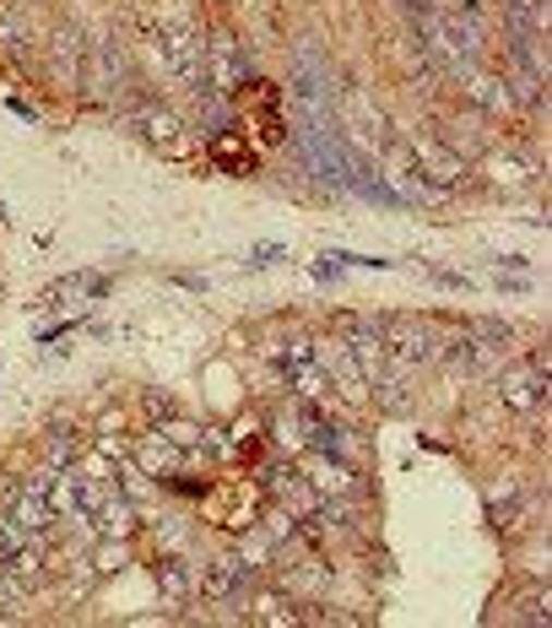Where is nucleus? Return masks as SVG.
Instances as JSON below:
<instances>
[{
	"label": "nucleus",
	"mask_w": 552,
	"mask_h": 628,
	"mask_svg": "<svg viewBox=\"0 0 552 628\" xmlns=\"http://www.w3.org/2000/svg\"><path fill=\"white\" fill-rule=\"evenodd\" d=\"M460 82H466V98H471V104H482L488 114H509V109H515L509 82H499V76H488V71H477V65H471Z\"/></svg>",
	"instance_id": "9b49d317"
},
{
	"label": "nucleus",
	"mask_w": 552,
	"mask_h": 628,
	"mask_svg": "<svg viewBox=\"0 0 552 628\" xmlns=\"http://www.w3.org/2000/svg\"><path fill=\"white\" fill-rule=\"evenodd\" d=\"M71 461H76V439L55 434V439H49V450H44V467H71Z\"/></svg>",
	"instance_id": "5701e85b"
},
{
	"label": "nucleus",
	"mask_w": 552,
	"mask_h": 628,
	"mask_svg": "<svg viewBox=\"0 0 552 628\" xmlns=\"http://www.w3.org/2000/svg\"><path fill=\"white\" fill-rule=\"evenodd\" d=\"M157 434H163L168 445H179V450H195V445H201V428H195V423H184V418H163V423H157Z\"/></svg>",
	"instance_id": "6ab92c4d"
},
{
	"label": "nucleus",
	"mask_w": 552,
	"mask_h": 628,
	"mask_svg": "<svg viewBox=\"0 0 552 628\" xmlns=\"http://www.w3.org/2000/svg\"><path fill=\"white\" fill-rule=\"evenodd\" d=\"M509 624H548V585H531V591H520L515 602H509V613H504Z\"/></svg>",
	"instance_id": "2eb2a0df"
},
{
	"label": "nucleus",
	"mask_w": 552,
	"mask_h": 628,
	"mask_svg": "<svg viewBox=\"0 0 552 628\" xmlns=\"http://www.w3.org/2000/svg\"><path fill=\"white\" fill-rule=\"evenodd\" d=\"M303 482H309L320 498H336V493H352V487H358V476H352V467H347V461L320 456V450L303 461Z\"/></svg>",
	"instance_id": "6e6552de"
},
{
	"label": "nucleus",
	"mask_w": 552,
	"mask_h": 628,
	"mask_svg": "<svg viewBox=\"0 0 552 628\" xmlns=\"http://www.w3.org/2000/svg\"><path fill=\"white\" fill-rule=\"evenodd\" d=\"M157 536H163V553H179V547L190 542V526H184V515H163V520H157Z\"/></svg>",
	"instance_id": "412c9836"
},
{
	"label": "nucleus",
	"mask_w": 552,
	"mask_h": 628,
	"mask_svg": "<svg viewBox=\"0 0 552 628\" xmlns=\"http://www.w3.org/2000/svg\"><path fill=\"white\" fill-rule=\"evenodd\" d=\"M287 569V596H314L320 591V575H325V564H309V569H292V564H281Z\"/></svg>",
	"instance_id": "aec40b11"
},
{
	"label": "nucleus",
	"mask_w": 552,
	"mask_h": 628,
	"mask_svg": "<svg viewBox=\"0 0 552 628\" xmlns=\"http://www.w3.org/2000/svg\"><path fill=\"white\" fill-rule=\"evenodd\" d=\"M272 493L281 498V509H292L298 520H309L314 504H320V493L303 482V471H272Z\"/></svg>",
	"instance_id": "f8f14e48"
},
{
	"label": "nucleus",
	"mask_w": 552,
	"mask_h": 628,
	"mask_svg": "<svg viewBox=\"0 0 552 628\" xmlns=\"http://www.w3.org/2000/svg\"><path fill=\"white\" fill-rule=\"evenodd\" d=\"M542 390H548V358H531V363H509V369H499V396H504L515 412L542 407Z\"/></svg>",
	"instance_id": "f03ea898"
},
{
	"label": "nucleus",
	"mask_w": 552,
	"mask_h": 628,
	"mask_svg": "<svg viewBox=\"0 0 552 628\" xmlns=\"http://www.w3.org/2000/svg\"><path fill=\"white\" fill-rule=\"evenodd\" d=\"M22 542H27V531H22V526H16L11 515H0V558H11V553H16Z\"/></svg>",
	"instance_id": "b1692460"
},
{
	"label": "nucleus",
	"mask_w": 552,
	"mask_h": 628,
	"mask_svg": "<svg viewBox=\"0 0 552 628\" xmlns=\"http://www.w3.org/2000/svg\"><path fill=\"white\" fill-rule=\"evenodd\" d=\"M11 520H16L27 536H49V526H55V504H49L44 493H27V487H22V493L11 498Z\"/></svg>",
	"instance_id": "ddd939ff"
},
{
	"label": "nucleus",
	"mask_w": 552,
	"mask_h": 628,
	"mask_svg": "<svg viewBox=\"0 0 552 628\" xmlns=\"http://www.w3.org/2000/svg\"><path fill=\"white\" fill-rule=\"evenodd\" d=\"M309 347H314V369H320L325 379H336L331 390H341V401L363 407V401H369V379H363L352 347H347L341 336H320V341H309Z\"/></svg>",
	"instance_id": "f257e3e1"
},
{
	"label": "nucleus",
	"mask_w": 552,
	"mask_h": 628,
	"mask_svg": "<svg viewBox=\"0 0 552 628\" xmlns=\"http://www.w3.org/2000/svg\"><path fill=\"white\" fill-rule=\"evenodd\" d=\"M146 412L163 423V418H173V396H163V390H146Z\"/></svg>",
	"instance_id": "393cba45"
},
{
	"label": "nucleus",
	"mask_w": 552,
	"mask_h": 628,
	"mask_svg": "<svg viewBox=\"0 0 552 628\" xmlns=\"http://www.w3.org/2000/svg\"><path fill=\"white\" fill-rule=\"evenodd\" d=\"M82 60H87L82 33H76V27H60V33L49 38V76H55L60 87H76V82H82Z\"/></svg>",
	"instance_id": "0eeeda50"
},
{
	"label": "nucleus",
	"mask_w": 552,
	"mask_h": 628,
	"mask_svg": "<svg viewBox=\"0 0 552 628\" xmlns=\"http://www.w3.org/2000/svg\"><path fill=\"white\" fill-rule=\"evenodd\" d=\"M250 580H255V569H250L239 553H223V558L201 564V596H206V602H233V596L250 591Z\"/></svg>",
	"instance_id": "7ed1b4c3"
},
{
	"label": "nucleus",
	"mask_w": 552,
	"mask_h": 628,
	"mask_svg": "<svg viewBox=\"0 0 552 628\" xmlns=\"http://www.w3.org/2000/svg\"><path fill=\"white\" fill-rule=\"evenodd\" d=\"M131 461H136L146 476H173V471L184 467V450H179V445H168V439L152 428L146 439H136V445H131Z\"/></svg>",
	"instance_id": "1a4fd4ad"
},
{
	"label": "nucleus",
	"mask_w": 552,
	"mask_h": 628,
	"mask_svg": "<svg viewBox=\"0 0 552 628\" xmlns=\"http://www.w3.org/2000/svg\"><path fill=\"white\" fill-rule=\"evenodd\" d=\"M250 607H255L250 624H303V618L292 613V596H272V591H266V596H255Z\"/></svg>",
	"instance_id": "dca6fc26"
},
{
	"label": "nucleus",
	"mask_w": 552,
	"mask_h": 628,
	"mask_svg": "<svg viewBox=\"0 0 552 628\" xmlns=\"http://www.w3.org/2000/svg\"><path fill=\"white\" fill-rule=\"evenodd\" d=\"M206 87L223 93V98H233L244 87V60H239L233 33H212V44H206Z\"/></svg>",
	"instance_id": "20e7f679"
},
{
	"label": "nucleus",
	"mask_w": 552,
	"mask_h": 628,
	"mask_svg": "<svg viewBox=\"0 0 552 628\" xmlns=\"http://www.w3.org/2000/svg\"><path fill=\"white\" fill-rule=\"evenodd\" d=\"M87 564H93L98 575H115V569H125V542H120V536H98V547L87 553Z\"/></svg>",
	"instance_id": "f3484780"
},
{
	"label": "nucleus",
	"mask_w": 552,
	"mask_h": 628,
	"mask_svg": "<svg viewBox=\"0 0 552 628\" xmlns=\"http://www.w3.org/2000/svg\"><path fill=\"white\" fill-rule=\"evenodd\" d=\"M412 153V162H417V173H428V184H439V190H449V184H460L466 179V157L455 153L449 142H412L407 147Z\"/></svg>",
	"instance_id": "39448f33"
},
{
	"label": "nucleus",
	"mask_w": 552,
	"mask_h": 628,
	"mask_svg": "<svg viewBox=\"0 0 552 628\" xmlns=\"http://www.w3.org/2000/svg\"><path fill=\"white\" fill-rule=\"evenodd\" d=\"M136 125H141V136H146L152 147H163V153H173V157L190 153L184 120H179L173 109H163V104H141V109H136Z\"/></svg>",
	"instance_id": "423d86ee"
},
{
	"label": "nucleus",
	"mask_w": 552,
	"mask_h": 628,
	"mask_svg": "<svg viewBox=\"0 0 552 628\" xmlns=\"http://www.w3.org/2000/svg\"><path fill=\"white\" fill-rule=\"evenodd\" d=\"M136 504L125 498V493H109L104 504H98V515H93V531L98 536H120V542H131L136 536Z\"/></svg>",
	"instance_id": "9d476101"
},
{
	"label": "nucleus",
	"mask_w": 552,
	"mask_h": 628,
	"mask_svg": "<svg viewBox=\"0 0 552 628\" xmlns=\"http://www.w3.org/2000/svg\"><path fill=\"white\" fill-rule=\"evenodd\" d=\"M488 173H493V184H509V190L531 184V168H520L515 157H488Z\"/></svg>",
	"instance_id": "a211bd4d"
},
{
	"label": "nucleus",
	"mask_w": 552,
	"mask_h": 628,
	"mask_svg": "<svg viewBox=\"0 0 552 628\" xmlns=\"http://www.w3.org/2000/svg\"><path fill=\"white\" fill-rule=\"evenodd\" d=\"M157 591H163V602H184V596L195 591V580H190V569H184L179 553L157 558Z\"/></svg>",
	"instance_id": "4468645a"
},
{
	"label": "nucleus",
	"mask_w": 552,
	"mask_h": 628,
	"mask_svg": "<svg viewBox=\"0 0 552 628\" xmlns=\"http://www.w3.org/2000/svg\"><path fill=\"white\" fill-rule=\"evenodd\" d=\"M93 585H98V569H93L87 558H71V580H65V591H71V596H87Z\"/></svg>",
	"instance_id": "4be33fe9"
}]
</instances>
